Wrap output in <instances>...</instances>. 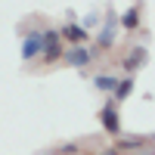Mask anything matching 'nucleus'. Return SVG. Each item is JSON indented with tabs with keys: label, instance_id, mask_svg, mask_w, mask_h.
I'll use <instances>...</instances> for the list:
<instances>
[{
	"label": "nucleus",
	"instance_id": "nucleus-1",
	"mask_svg": "<svg viewBox=\"0 0 155 155\" xmlns=\"http://www.w3.org/2000/svg\"><path fill=\"white\" fill-rule=\"evenodd\" d=\"M41 59L47 62V65H53V62L62 59V53H65V44H62L59 37V28H44L41 31Z\"/></svg>",
	"mask_w": 155,
	"mask_h": 155
},
{
	"label": "nucleus",
	"instance_id": "nucleus-2",
	"mask_svg": "<svg viewBox=\"0 0 155 155\" xmlns=\"http://www.w3.org/2000/svg\"><path fill=\"white\" fill-rule=\"evenodd\" d=\"M41 28H25L22 31V59L25 62H37V59H41Z\"/></svg>",
	"mask_w": 155,
	"mask_h": 155
},
{
	"label": "nucleus",
	"instance_id": "nucleus-3",
	"mask_svg": "<svg viewBox=\"0 0 155 155\" xmlns=\"http://www.w3.org/2000/svg\"><path fill=\"white\" fill-rule=\"evenodd\" d=\"M99 124H102V130L112 134V137H121V112L115 102H106V106L99 109Z\"/></svg>",
	"mask_w": 155,
	"mask_h": 155
},
{
	"label": "nucleus",
	"instance_id": "nucleus-4",
	"mask_svg": "<svg viewBox=\"0 0 155 155\" xmlns=\"http://www.w3.org/2000/svg\"><path fill=\"white\" fill-rule=\"evenodd\" d=\"M62 59H65V65H71V68H90L96 53L90 47H68L65 53H62Z\"/></svg>",
	"mask_w": 155,
	"mask_h": 155
},
{
	"label": "nucleus",
	"instance_id": "nucleus-5",
	"mask_svg": "<svg viewBox=\"0 0 155 155\" xmlns=\"http://www.w3.org/2000/svg\"><path fill=\"white\" fill-rule=\"evenodd\" d=\"M59 37H62V44L68 41V47H87L90 44V34L87 28H81V25H74V22H65L59 28Z\"/></svg>",
	"mask_w": 155,
	"mask_h": 155
},
{
	"label": "nucleus",
	"instance_id": "nucleus-6",
	"mask_svg": "<svg viewBox=\"0 0 155 155\" xmlns=\"http://www.w3.org/2000/svg\"><path fill=\"white\" fill-rule=\"evenodd\" d=\"M115 34H118V12L109 9V19L102 22V31L96 34V44H99L102 50H112V47H115Z\"/></svg>",
	"mask_w": 155,
	"mask_h": 155
},
{
	"label": "nucleus",
	"instance_id": "nucleus-7",
	"mask_svg": "<svg viewBox=\"0 0 155 155\" xmlns=\"http://www.w3.org/2000/svg\"><path fill=\"white\" fill-rule=\"evenodd\" d=\"M41 155H87V143L84 140H65V143H59V146L47 149Z\"/></svg>",
	"mask_w": 155,
	"mask_h": 155
},
{
	"label": "nucleus",
	"instance_id": "nucleus-8",
	"mask_svg": "<svg viewBox=\"0 0 155 155\" xmlns=\"http://www.w3.org/2000/svg\"><path fill=\"white\" fill-rule=\"evenodd\" d=\"M146 56H149V53H146V47L140 44L137 50H130V53L124 56V62H121V68H124V71H137V68H143V65H146Z\"/></svg>",
	"mask_w": 155,
	"mask_h": 155
},
{
	"label": "nucleus",
	"instance_id": "nucleus-9",
	"mask_svg": "<svg viewBox=\"0 0 155 155\" xmlns=\"http://www.w3.org/2000/svg\"><path fill=\"white\" fill-rule=\"evenodd\" d=\"M130 93H134V78H124V81L115 84V90H112V102L118 106V102H124Z\"/></svg>",
	"mask_w": 155,
	"mask_h": 155
},
{
	"label": "nucleus",
	"instance_id": "nucleus-10",
	"mask_svg": "<svg viewBox=\"0 0 155 155\" xmlns=\"http://www.w3.org/2000/svg\"><path fill=\"white\" fill-rule=\"evenodd\" d=\"M118 25H124L127 31H137L140 28V6H130L124 16H118Z\"/></svg>",
	"mask_w": 155,
	"mask_h": 155
},
{
	"label": "nucleus",
	"instance_id": "nucleus-11",
	"mask_svg": "<svg viewBox=\"0 0 155 155\" xmlns=\"http://www.w3.org/2000/svg\"><path fill=\"white\" fill-rule=\"evenodd\" d=\"M146 146H149L146 137H124V140L115 143V149H118V152H121V149H134V152H137V149H146Z\"/></svg>",
	"mask_w": 155,
	"mask_h": 155
},
{
	"label": "nucleus",
	"instance_id": "nucleus-12",
	"mask_svg": "<svg viewBox=\"0 0 155 155\" xmlns=\"http://www.w3.org/2000/svg\"><path fill=\"white\" fill-rule=\"evenodd\" d=\"M115 84H118V78H115V74H96V78H93V87L102 90V93H109V96H112Z\"/></svg>",
	"mask_w": 155,
	"mask_h": 155
},
{
	"label": "nucleus",
	"instance_id": "nucleus-13",
	"mask_svg": "<svg viewBox=\"0 0 155 155\" xmlns=\"http://www.w3.org/2000/svg\"><path fill=\"white\" fill-rule=\"evenodd\" d=\"M96 155H118V149L112 146V149H102V152H96Z\"/></svg>",
	"mask_w": 155,
	"mask_h": 155
}]
</instances>
